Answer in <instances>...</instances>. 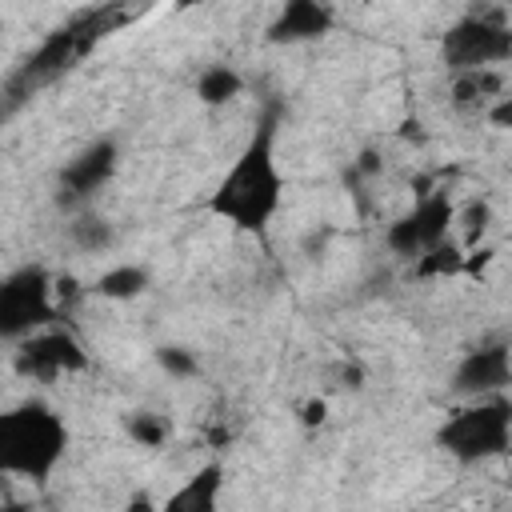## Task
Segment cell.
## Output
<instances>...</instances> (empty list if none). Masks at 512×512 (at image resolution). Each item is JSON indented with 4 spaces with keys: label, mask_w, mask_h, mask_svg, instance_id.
<instances>
[{
    "label": "cell",
    "mask_w": 512,
    "mask_h": 512,
    "mask_svg": "<svg viewBox=\"0 0 512 512\" xmlns=\"http://www.w3.org/2000/svg\"><path fill=\"white\" fill-rule=\"evenodd\" d=\"M244 92V76L232 64H208L196 76V100L204 108H224L228 100H236Z\"/></svg>",
    "instance_id": "cell-14"
},
{
    "label": "cell",
    "mask_w": 512,
    "mask_h": 512,
    "mask_svg": "<svg viewBox=\"0 0 512 512\" xmlns=\"http://www.w3.org/2000/svg\"><path fill=\"white\" fill-rule=\"evenodd\" d=\"M76 300H80V280H76V276H68V272H64V276H56V304H60V312H68Z\"/></svg>",
    "instance_id": "cell-22"
},
{
    "label": "cell",
    "mask_w": 512,
    "mask_h": 512,
    "mask_svg": "<svg viewBox=\"0 0 512 512\" xmlns=\"http://www.w3.org/2000/svg\"><path fill=\"white\" fill-rule=\"evenodd\" d=\"M104 28H108L104 16H88V20H72V24H64V28L48 32L44 44H40V48L28 56V64L20 68V80L40 84V80L60 76L68 64H76V60L92 48V40L104 36Z\"/></svg>",
    "instance_id": "cell-9"
},
{
    "label": "cell",
    "mask_w": 512,
    "mask_h": 512,
    "mask_svg": "<svg viewBox=\"0 0 512 512\" xmlns=\"http://www.w3.org/2000/svg\"><path fill=\"white\" fill-rule=\"evenodd\" d=\"M436 444L460 464H480V460L504 456L512 448V400L500 392L476 396L468 408H456L436 428Z\"/></svg>",
    "instance_id": "cell-3"
},
{
    "label": "cell",
    "mask_w": 512,
    "mask_h": 512,
    "mask_svg": "<svg viewBox=\"0 0 512 512\" xmlns=\"http://www.w3.org/2000/svg\"><path fill=\"white\" fill-rule=\"evenodd\" d=\"M484 116H488L496 128H508V132H512V96H500Z\"/></svg>",
    "instance_id": "cell-25"
},
{
    "label": "cell",
    "mask_w": 512,
    "mask_h": 512,
    "mask_svg": "<svg viewBox=\"0 0 512 512\" xmlns=\"http://www.w3.org/2000/svg\"><path fill=\"white\" fill-rule=\"evenodd\" d=\"M512 384V348L508 344H480L464 352L452 372V388L460 396H492Z\"/></svg>",
    "instance_id": "cell-10"
},
{
    "label": "cell",
    "mask_w": 512,
    "mask_h": 512,
    "mask_svg": "<svg viewBox=\"0 0 512 512\" xmlns=\"http://www.w3.org/2000/svg\"><path fill=\"white\" fill-rule=\"evenodd\" d=\"M12 368H16V376H24V380L52 384V380H60V376L84 372V368H88V352L80 348V340H76L72 332L48 324V328H36L32 336L16 340Z\"/></svg>",
    "instance_id": "cell-6"
},
{
    "label": "cell",
    "mask_w": 512,
    "mask_h": 512,
    "mask_svg": "<svg viewBox=\"0 0 512 512\" xmlns=\"http://www.w3.org/2000/svg\"><path fill=\"white\" fill-rule=\"evenodd\" d=\"M440 60L452 72L504 64L512 60V24H504L500 12H468L444 32Z\"/></svg>",
    "instance_id": "cell-5"
},
{
    "label": "cell",
    "mask_w": 512,
    "mask_h": 512,
    "mask_svg": "<svg viewBox=\"0 0 512 512\" xmlns=\"http://www.w3.org/2000/svg\"><path fill=\"white\" fill-rule=\"evenodd\" d=\"M384 172V160H380V152L376 148H364L356 160H352V180H372V176H380Z\"/></svg>",
    "instance_id": "cell-21"
},
{
    "label": "cell",
    "mask_w": 512,
    "mask_h": 512,
    "mask_svg": "<svg viewBox=\"0 0 512 512\" xmlns=\"http://www.w3.org/2000/svg\"><path fill=\"white\" fill-rule=\"evenodd\" d=\"M148 284H152V276H148L144 264H116V268L96 276L92 292L104 296V300H136V296L148 292Z\"/></svg>",
    "instance_id": "cell-15"
},
{
    "label": "cell",
    "mask_w": 512,
    "mask_h": 512,
    "mask_svg": "<svg viewBox=\"0 0 512 512\" xmlns=\"http://www.w3.org/2000/svg\"><path fill=\"white\" fill-rule=\"evenodd\" d=\"M52 296H56V276H48L44 264H20L16 272H8L0 288V336L16 344L36 328H48L60 316Z\"/></svg>",
    "instance_id": "cell-4"
},
{
    "label": "cell",
    "mask_w": 512,
    "mask_h": 512,
    "mask_svg": "<svg viewBox=\"0 0 512 512\" xmlns=\"http://www.w3.org/2000/svg\"><path fill=\"white\" fill-rule=\"evenodd\" d=\"M500 92H504V76L496 72V68H468V72H452V88H448V96H452V104L460 108V112H488L496 100H500Z\"/></svg>",
    "instance_id": "cell-12"
},
{
    "label": "cell",
    "mask_w": 512,
    "mask_h": 512,
    "mask_svg": "<svg viewBox=\"0 0 512 512\" xmlns=\"http://www.w3.org/2000/svg\"><path fill=\"white\" fill-rule=\"evenodd\" d=\"M156 364H160V372H168L172 380H192V376L200 372L196 352L184 348V344H160V348H156Z\"/></svg>",
    "instance_id": "cell-20"
},
{
    "label": "cell",
    "mask_w": 512,
    "mask_h": 512,
    "mask_svg": "<svg viewBox=\"0 0 512 512\" xmlns=\"http://www.w3.org/2000/svg\"><path fill=\"white\" fill-rule=\"evenodd\" d=\"M188 4H200V0H176V8H188Z\"/></svg>",
    "instance_id": "cell-27"
},
{
    "label": "cell",
    "mask_w": 512,
    "mask_h": 512,
    "mask_svg": "<svg viewBox=\"0 0 512 512\" xmlns=\"http://www.w3.org/2000/svg\"><path fill=\"white\" fill-rule=\"evenodd\" d=\"M68 428L44 400H24L0 416V472L44 484L64 460Z\"/></svg>",
    "instance_id": "cell-2"
},
{
    "label": "cell",
    "mask_w": 512,
    "mask_h": 512,
    "mask_svg": "<svg viewBox=\"0 0 512 512\" xmlns=\"http://www.w3.org/2000/svg\"><path fill=\"white\" fill-rule=\"evenodd\" d=\"M276 132H280V112L268 108L240 148L236 164L224 172L216 192L208 196V212L228 220L240 232H264L280 208L284 196V172L276 160Z\"/></svg>",
    "instance_id": "cell-1"
},
{
    "label": "cell",
    "mask_w": 512,
    "mask_h": 512,
    "mask_svg": "<svg viewBox=\"0 0 512 512\" xmlns=\"http://www.w3.org/2000/svg\"><path fill=\"white\" fill-rule=\"evenodd\" d=\"M220 484H224V464L212 460V464H204L192 480H184V484L164 500V508H168V512H216Z\"/></svg>",
    "instance_id": "cell-13"
},
{
    "label": "cell",
    "mask_w": 512,
    "mask_h": 512,
    "mask_svg": "<svg viewBox=\"0 0 512 512\" xmlns=\"http://www.w3.org/2000/svg\"><path fill=\"white\" fill-rule=\"evenodd\" d=\"M340 388H352V392H360V388H364V364H356V360H344V364H340Z\"/></svg>",
    "instance_id": "cell-24"
},
{
    "label": "cell",
    "mask_w": 512,
    "mask_h": 512,
    "mask_svg": "<svg viewBox=\"0 0 512 512\" xmlns=\"http://www.w3.org/2000/svg\"><path fill=\"white\" fill-rule=\"evenodd\" d=\"M124 432L128 440H136L140 448H164L172 440V420L160 416V412H148V408H136L124 416Z\"/></svg>",
    "instance_id": "cell-17"
},
{
    "label": "cell",
    "mask_w": 512,
    "mask_h": 512,
    "mask_svg": "<svg viewBox=\"0 0 512 512\" xmlns=\"http://www.w3.org/2000/svg\"><path fill=\"white\" fill-rule=\"evenodd\" d=\"M68 240H72L80 252H108V248L116 244V228H112L104 216L80 212V216L68 224Z\"/></svg>",
    "instance_id": "cell-18"
},
{
    "label": "cell",
    "mask_w": 512,
    "mask_h": 512,
    "mask_svg": "<svg viewBox=\"0 0 512 512\" xmlns=\"http://www.w3.org/2000/svg\"><path fill=\"white\" fill-rule=\"evenodd\" d=\"M400 136H404V140H416V144H424V140H428V132H424V124H420V120H404Z\"/></svg>",
    "instance_id": "cell-26"
},
{
    "label": "cell",
    "mask_w": 512,
    "mask_h": 512,
    "mask_svg": "<svg viewBox=\"0 0 512 512\" xmlns=\"http://www.w3.org/2000/svg\"><path fill=\"white\" fill-rule=\"evenodd\" d=\"M116 168H120V148H116V140H92L88 148H80L64 168H60V176H56V208H64V212H76V208H84L112 176H116Z\"/></svg>",
    "instance_id": "cell-8"
},
{
    "label": "cell",
    "mask_w": 512,
    "mask_h": 512,
    "mask_svg": "<svg viewBox=\"0 0 512 512\" xmlns=\"http://www.w3.org/2000/svg\"><path fill=\"white\" fill-rule=\"evenodd\" d=\"M456 220V208L448 200V192H428L416 200V208H408L404 216H396L384 232L388 252L416 260L420 252L436 248L440 240H448V224Z\"/></svg>",
    "instance_id": "cell-7"
},
{
    "label": "cell",
    "mask_w": 512,
    "mask_h": 512,
    "mask_svg": "<svg viewBox=\"0 0 512 512\" xmlns=\"http://www.w3.org/2000/svg\"><path fill=\"white\" fill-rule=\"evenodd\" d=\"M336 28V12L328 0H280V12L268 24V44H308L324 40Z\"/></svg>",
    "instance_id": "cell-11"
},
{
    "label": "cell",
    "mask_w": 512,
    "mask_h": 512,
    "mask_svg": "<svg viewBox=\"0 0 512 512\" xmlns=\"http://www.w3.org/2000/svg\"><path fill=\"white\" fill-rule=\"evenodd\" d=\"M460 272H464V248L452 240H440L436 248H428L412 260L416 280H444V276H460Z\"/></svg>",
    "instance_id": "cell-16"
},
{
    "label": "cell",
    "mask_w": 512,
    "mask_h": 512,
    "mask_svg": "<svg viewBox=\"0 0 512 512\" xmlns=\"http://www.w3.org/2000/svg\"><path fill=\"white\" fill-rule=\"evenodd\" d=\"M324 420H328V400L312 396V400L300 404V424H304V428H320Z\"/></svg>",
    "instance_id": "cell-23"
},
{
    "label": "cell",
    "mask_w": 512,
    "mask_h": 512,
    "mask_svg": "<svg viewBox=\"0 0 512 512\" xmlns=\"http://www.w3.org/2000/svg\"><path fill=\"white\" fill-rule=\"evenodd\" d=\"M460 228H464V248H480L484 232L492 228V204L484 196H472L464 208H460Z\"/></svg>",
    "instance_id": "cell-19"
}]
</instances>
